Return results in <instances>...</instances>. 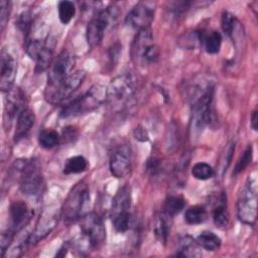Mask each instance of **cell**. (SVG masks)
I'll return each instance as SVG.
<instances>
[{"mask_svg":"<svg viewBox=\"0 0 258 258\" xmlns=\"http://www.w3.org/2000/svg\"><path fill=\"white\" fill-rule=\"evenodd\" d=\"M234 151H235V143L231 142L230 144H228V146L225 149V152H223L222 157H221V161H220V165H219V171H220L221 175L224 174V172L227 170L228 166L230 165Z\"/></svg>","mask_w":258,"mask_h":258,"instance_id":"d590c367","label":"cell"},{"mask_svg":"<svg viewBox=\"0 0 258 258\" xmlns=\"http://www.w3.org/2000/svg\"><path fill=\"white\" fill-rule=\"evenodd\" d=\"M208 212L205 207L195 205L189 207L184 214V221L189 225H199L207 220Z\"/></svg>","mask_w":258,"mask_h":258,"instance_id":"cb8c5ba5","label":"cell"},{"mask_svg":"<svg viewBox=\"0 0 258 258\" xmlns=\"http://www.w3.org/2000/svg\"><path fill=\"white\" fill-rule=\"evenodd\" d=\"M169 219H171V218L162 213V214H161L159 217H157V219L155 220L154 227H153V231H154L155 237H156L160 242H162L163 244L166 243L167 238H168V234H169V230H170Z\"/></svg>","mask_w":258,"mask_h":258,"instance_id":"603a6c76","label":"cell"},{"mask_svg":"<svg viewBox=\"0 0 258 258\" xmlns=\"http://www.w3.org/2000/svg\"><path fill=\"white\" fill-rule=\"evenodd\" d=\"M16 77V61L8 49L3 48L0 56V89L8 93L13 89Z\"/></svg>","mask_w":258,"mask_h":258,"instance_id":"5bb4252c","label":"cell"},{"mask_svg":"<svg viewBox=\"0 0 258 258\" xmlns=\"http://www.w3.org/2000/svg\"><path fill=\"white\" fill-rule=\"evenodd\" d=\"M162 163L161 160L155 156L150 157L146 162V171L151 176H156L161 172Z\"/></svg>","mask_w":258,"mask_h":258,"instance_id":"8d00e7d4","label":"cell"},{"mask_svg":"<svg viewBox=\"0 0 258 258\" xmlns=\"http://www.w3.org/2000/svg\"><path fill=\"white\" fill-rule=\"evenodd\" d=\"M130 54L133 62L137 66L154 63L159 58V48L153 41L150 29L139 30L131 44Z\"/></svg>","mask_w":258,"mask_h":258,"instance_id":"5b68a950","label":"cell"},{"mask_svg":"<svg viewBox=\"0 0 258 258\" xmlns=\"http://www.w3.org/2000/svg\"><path fill=\"white\" fill-rule=\"evenodd\" d=\"M88 167L87 159L82 155H76L67 159L62 172L64 174H74V173H81L85 171Z\"/></svg>","mask_w":258,"mask_h":258,"instance_id":"484cf974","label":"cell"},{"mask_svg":"<svg viewBox=\"0 0 258 258\" xmlns=\"http://www.w3.org/2000/svg\"><path fill=\"white\" fill-rule=\"evenodd\" d=\"M57 224V214L51 211H45L42 213L40 218L38 219L36 226L33 232L28 236L27 243L28 244H35L46 236H48L51 231L55 228Z\"/></svg>","mask_w":258,"mask_h":258,"instance_id":"9a60e30c","label":"cell"},{"mask_svg":"<svg viewBox=\"0 0 258 258\" xmlns=\"http://www.w3.org/2000/svg\"><path fill=\"white\" fill-rule=\"evenodd\" d=\"M258 118H257V109H255L253 112H252V115H251V127L254 131H257V121Z\"/></svg>","mask_w":258,"mask_h":258,"instance_id":"7bdbcfd3","label":"cell"},{"mask_svg":"<svg viewBox=\"0 0 258 258\" xmlns=\"http://www.w3.org/2000/svg\"><path fill=\"white\" fill-rule=\"evenodd\" d=\"M197 242L201 248H204L207 251H216L221 247L222 240L211 231H204L197 237Z\"/></svg>","mask_w":258,"mask_h":258,"instance_id":"44dd1931","label":"cell"},{"mask_svg":"<svg viewBox=\"0 0 258 258\" xmlns=\"http://www.w3.org/2000/svg\"><path fill=\"white\" fill-rule=\"evenodd\" d=\"M85 77L86 73L83 70L74 72L55 88L44 91V97L46 101L52 105L63 102L70 98L71 95L83 84Z\"/></svg>","mask_w":258,"mask_h":258,"instance_id":"9c48e42d","label":"cell"},{"mask_svg":"<svg viewBox=\"0 0 258 258\" xmlns=\"http://www.w3.org/2000/svg\"><path fill=\"white\" fill-rule=\"evenodd\" d=\"M60 141L59 134L53 129H43L38 134L39 146L44 149H51L55 147Z\"/></svg>","mask_w":258,"mask_h":258,"instance_id":"4316f807","label":"cell"},{"mask_svg":"<svg viewBox=\"0 0 258 258\" xmlns=\"http://www.w3.org/2000/svg\"><path fill=\"white\" fill-rule=\"evenodd\" d=\"M82 235L90 242L93 248H99L106 240V229L100 216L88 213L81 219Z\"/></svg>","mask_w":258,"mask_h":258,"instance_id":"8fae6325","label":"cell"},{"mask_svg":"<svg viewBox=\"0 0 258 258\" xmlns=\"http://www.w3.org/2000/svg\"><path fill=\"white\" fill-rule=\"evenodd\" d=\"M117 14L114 6L102 8L95 13L86 29V39L90 47L94 48L101 44L106 29L114 23Z\"/></svg>","mask_w":258,"mask_h":258,"instance_id":"52a82bcc","label":"cell"},{"mask_svg":"<svg viewBox=\"0 0 258 258\" xmlns=\"http://www.w3.org/2000/svg\"><path fill=\"white\" fill-rule=\"evenodd\" d=\"M107 101V87L95 84L86 93L75 98L69 104L62 107L59 116L61 118H71L89 113L99 108Z\"/></svg>","mask_w":258,"mask_h":258,"instance_id":"7a4b0ae2","label":"cell"},{"mask_svg":"<svg viewBox=\"0 0 258 258\" xmlns=\"http://www.w3.org/2000/svg\"><path fill=\"white\" fill-rule=\"evenodd\" d=\"M184 200L181 197L177 196H170L168 197L163 204V211L162 213L166 216L172 218L173 216L180 213L184 208Z\"/></svg>","mask_w":258,"mask_h":258,"instance_id":"83f0119b","label":"cell"},{"mask_svg":"<svg viewBox=\"0 0 258 258\" xmlns=\"http://www.w3.org/2000/svg\"><path fill=\"white\" fill-rule=\"evenodd\" d=\"M130 206H131L130 188L128 186H123L117 191V194L113 199L112 206H111V217L120 213L129 212Z\"/></svg>","mask_w":258,"mask_h":258,"instance_id":"d6986e66","label":"cell"},{"mask_svg":"<svg viewBox=\"0 0 258 258\" xmlns=\"http://www.w3.org/2000/svg\"><path fill=\"white\" fill-rule=\"evenodd\" d=\"M11 228L14 232L20 231L30 220L31 212L23 201H14L9 208Z\"/></svg>","mask_w":258,"mask_h":258,"instance_id":"e0dca14e","label":"cell"},{"mask_svg":"<svg viewBox=\"0 0 258 258\" xmlns=\"http://www.w3.org/2000/svg\"><path fill=\"white\" fill-rule=\"evenodd\" d=\"M191 174L199 180H207L214 176L215 170L206 162H198L191 167Z\"/></svg>","mask_w":258,"mask_h":258,"instance_id":"1f68e13d","label":"cell"},{"mask_svg":"<svg viewBox=\"0 0 258 258\" xmlns=\"http://www.w3.org/2000/svg\"><path fill=\"white\" fill-rule=\"evenodd\" d=\"M192 5L191 1H175L170 5V11L174 15H179L185 11H187Z\"/></svg>","mask_w":258,"mask_h":258,"instance_id":"ab89813d","label":"cell"},{"mask_svg":"<svg viewBox=\"0 0 258 258\" xmlns=\"http://www.w3.org/2000/svg\"><path fill=\"white\" fill-rule=\"evenodd\" d=\"M26 107V97L24 93L19 89L15 88L8 92L5 104V123H11L12 120L20 114Z\"/></svg>","mask_w":258,"mask_h":258,"instance_id":"2e32d148","label":"cell"},{"mask_svg":"<svg viewBox=\"0 0 258 258\" xmlns=\"http://www.w3.org/2000/svg\"><path fill=\"white\" fill-rule=\"evenodd\" d=\"M204 37H205V33L203 31H199V30L189 31V32L183 33L179 37L178 43L183 48L195 49L197 46L203 43Z\"/></svg>","mask_w":258,"mask_h":258,"instance_id":"d4e9b609","label":"cell"},{"mask_svg":"<svg viewBox=\"0 0 258 258\" xmlns=\"http://www.w3.org/2000/svg\"><path fill=\"white\" fill-rule=\"evenodd\" d=\"M133 136L136 140L140 142H146L149 140V134L146 131V129L140 125H138L134 130H133Z\"/></svg>","mask_w":258,"mask_h":258,"instance_id":"60d3db41","label":"cell"},{"mask_svg":"<svg viewBox=\"0 0 258 258\" xmlns=\"http://www.w3.org/2000/svg\"><path fill=\"white\" fill-rule=\"evenodd\" d=\"M257 181L253 176H249L245 182L238 201L237 217L239 221L246 225H254L257 218Z\"/></svg>","mask_w":258,"mask_h":258,"instance_id":"8992f818","label":"cell"},{"mask_svg":"<svg viewBox=\"0 0 258 258\" xmlns=\"http://www.w3.org/2000/svg\"><path fill=\"white\" fill-rule=\"evenodd\" d=\"M9 13H10V3L6 0L0 1V25H1V31H3L5 25L8 22L9 19Z\"/></svg>","mask_w":258,"mask_h":258,"instance_id":"f35d334b","label":"cell"},{"mask_svg":"<svg viewBox=\"0 0 258 258\" xmlns=\"http://www.w3.org/2000/svg\"><path fill=\"white\" fill-rule=\"evenodd\" d=\"M213 221L218 228H225L229 224V213L227 211L224 194L221 196L220 202L213 210Z\"/></svg>","mask_w":258,"mask_h":258,"instance_id":"7402d4cb","label":"cell"},{"mask_svg":"<svg viewBox=\"0 0 258 258\" xmlns=\"http://www.w3.org/2000/svg\"><path fill=\"white\" fill-rule=\"evenodd\" d=\"M14 166L19 171V187L22 194L28 198H39L43 191L44 181L37 160H15Z\"/></svg>","mask_w":258,"mask_h":258,"instance_id":"3957f363","label":"cell"},{"mask_svg":"<svg viewBox=\"0 0 258 258\" xmlns=\"http://www.w3.org/2000/svg\"><path fill=\"white\" fill-rule=\"evenodd\" d=\"M62 137L67 142H72L75 139H77L78 137V130L73 127V126H69L66 127L62 131Z\"/></svg>","mask_w":258,"mask_h":258,"instance_id":"b9f144b4","label":"cell"},{"mask_svg":"<svg viewBox=\"0 0 258 258\" xmlns=\"http://www.w3.org/2000/svg\"><path fill=\"white\" fill-rule=\"evenodd\" d=\"M205 49L208 53L214 54L220 51L221 44H222V35L220 32L213 30L208 34H205L204 41Z\"/></svg>","mask_w":258,"mask_h":258,"instance_id":"f1b7e54d","label":"cell"},{"mask_svg":"<svg viewBox=\"0 0 258 258\" xmlns=\"http://www.w3.org/2000/svg\"><path fill=\"white\" fill-rule=\"evenodd\" d=\"M90 205V190L87 183L81 181L77 183L69 192L61 210V215L66 223L72 224L82 219L87 213Z\"/></svg>","mask_w":258,"mask_h":258,"instance_id":"277c9868","label":"cell"},{"mask_svg":"<svg viewBox=\"0 0 258 258\" xmlns=\"http://www.w3.org/2000/svg\"><path fill=\"white\" fill-rule=\"evenodd\" d=\"M32 24H33V20L31 18V14L28 11L22 12L16 21V26L18 27V29L24 34V38H26L28 36V34L30 33L31 29H32Z\"/></svg>","mask_w":258,"mask_h":258,"instance_id":"e575fe53","label":"cell"},{"mask_svg":"<svg viewBox=\"0 0 258 258\" xmlns=\"http://www.w3.org/2000/svg\"><path fill=\"white\" fill-rule=\"evenodd\" d=\"M112 218V223L115 228V230L119 233H125L130 226V221H131V214L130 212H124L117 214Z\"/></svg>","mask_w":258,"mask_h":258,"instance_id":"d6a6232c","label":"cell"},{"mask_svg":"<svg viewBox=\"0 0 258 258\" xmlns=\"http://www.w3.org/2000/svg\"><path fill=\"white\" fill-rule=\"evenodd\" d=\"M155 7L151 2L137 3L127 14L125 22L130 27L139 30L148 29L154 19Z\"/></svg>","mask_w":258,"mask_h":258,"instance_id":"4fadbf2b","label":"cell"},{"mask_svg":"<svg viewBox=\"0 0 258 258\" xmlns=\"http://www.w3.org/2000/svg\"><path fill=\"white\" fill-rule=\"evenodd\" d=\"M76 63V57L68 50L61 51L53 61L47 76L45 91L51 90L64 81L71 74Z\"/></svg>","mask_w":258,"mask_h":258,"instance_id":"30bf717a","label":"cell"},{"mask_svg":"<svg viewBox=\"0 0 258 258\" xmlns=\"http://www.w3.org/2000/svg\"><path fill=\"white\" fill-rule=\"evenodd\" d=\"M14 231L12 229H8L4 232L1 233V238H0V245H1V256L3 257L5 255V252L7 251L10 243L12 242L13 236H14Z\"/></svg>","mask_w":258,"mask_h":258,"instance_id":"74e56055","label":"cell"},{"mask_svg":"<svg viewBox=\"0 0 258 258\" xmlns=\"http://www.w3.org/2000/svg\"><path fill=\"white\" fill-rule=\"evenodd\" d=\"M175 255L178 257L194 258L201 257L202 253L200 252V245L198 244L197 240L189 235H185L179 239Z\"/></svg>","mask_w":258,"mask_h":258,"instance_id":"ffe728a7","label":"cell"},{"mask_svg":"<svg viewBox=\"0 0 258 258\" xmlns=\"http://www.w3.org/2000/svg\"><path fill=\"white\" fill-rule=\"evenodd\" d=\"M238 24H239V22H238L237 18L232 13H230L228 11H224L222 13V17H221L222 29L225 32V34H227L232 39L234 38V34L236 33Z\"/></svg>","mask_w":258,"mask_h":258,"instance_id":"4dcf8cb0","label":"cell"},{"mask_svg":"<svg viewBox=\"0 0 258 258\" xmlns=\"http://www.w3.org/2000/svg\"><path fill=\"white\" fill-rule=\"evenodd\" d=\"M58 19L62 24H68L76 14V6L72 1L62 0L57 5Z\"/></svg>","mask_w":258,"mask_h":258,"instance_id":"f546056e","label":"cell"},{"mask_svg":"<svg viewBox=\"0 0 258 258\" xmlns=\"http://www.w3.org/2000/svg\"><path fill=\"white\" fill-rule=\"evenodd\" d=\"M213 101L214 85L212 83L198 86L197 89H194L190 97L192 130L203 131L207 125L214 122L215 111Z\"/></svg>","mask_w":258,"mask_h":258,"instance_id":"6da1fadb","label":"cell"},{"mask_svg":"<svg viewBox=\"0 0 258 258\" xmlns=\"http://www.w3.org/2000/svg\"><path fill=\"white\" fill-rule=\"evenodd\" d=\"M252 157H253V147H252V145H248L246 147V149L244 150L243 154L238 159V161L235 165L233 174L237 175V174L241 173L249 165V163L252 160Z\"/></svg>","mask_w":258,"mask_h":258,"instance_id":"836d02e7","label":"cell"},{"mask_svg":"<svg viewBox=\"0 0 258 258\" xmlns=\"http://www.w3.org/2000/svg\"><path fill=\"white\" fill-rule=\"evenodd\" d=\"M35 122V116L31 109L25 108L20 112L16 118V127L14 132V141L18 142L23 139L30 129L33 127Z\"/></svg>","mask_w":258,"mask_h":258,"instance_id":"ac0fdd59","label":"cell"},{"mask_svg":"<svg viewBox=\"0 0 258 258\" xmlns=\"http://www.w3.org/2000/svg\"><path fill=\"white\" fill-rule=\"evenodd\" d=\"M136 81L131 74L115 77L107 87V101L114 104L126 103L135 93Z\"/></svg>","mask_w":258,"mask_h":258,"instance_id":"ba28073f","label":"cell"},{"mask_svg":"<svg viewBox=\"0 0 258 258\" xmlns=\"http://www.w3.org/2000/svg\"><path fill=\"white\" fill-rule=\"evenodd\" d=\"M110 172L116 178L126 177L132 168V150L129 144L122 143L114 148L109 160Z\"/></svg>","mask_w":258,"mask_h":258,"instance_id":"7c38bea8","label":"cell"}]
</instances>
